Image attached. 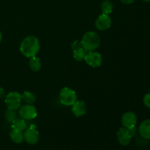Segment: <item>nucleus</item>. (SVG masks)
I'll return each instance as SVG.
<instances>
[{
	"label": "nucleus",
	"mask_w": 150,
	"mask_h": 150,
	"mask_svg": "<svg viewBox=\"0 0 150 150\" xmlns=\"http://www.w3.org/2000/svg\"><path fill=\"white\" fill-rule=\"evenodd\" d=\"M122 125L126 128H131L136 127L137 123V117L136 114L131 111H127L125 113L122 117Z\"/></svg>",
	"instance_id": "10"
},
{
	"label": "nucleus",
	"mask_w": 150,
	"mask_h": 150,
	"mask_svg": "<svg viewBox=\"0 0 150 150\" xmlns=\"http://www.w3.org/2000/svg\"><path fill=\"white\" fill-rule=\"evenodd\" d=\"M139 134L143 139H150V119H147L142 122L139 128Z\"/></svg>",
	"instance_id": "13"
},
{
	"label": "nucleus",
	"mask_w": 150,
	"mask_h": 150,
	"mask_svg": "<svg viewBox=\"0 0 150 150\" xmlns=\"http://www.w3.org/2000/svg\"><path fill=\"white\" fill-rule=\"evenodd\" d=\"M72 112L76 117H81L86 113V105L84 101L76 100L72 105Z\"/></svg>",
	"instance_id": "12"
},
{
	"label": "nucleus",
	"mask_w": 150,
	"mask_h": 150,
	"mask_svg": "<svg viewBox=\"0 0 150 150\" xmlns=\"http://www.w3.org/2000/svg\"><path fill=\"white\" fill-rule=\"evenodd\" d=\"M18 115L21 118L25 120H34L38 116V111L33 105H21L18 110Z\"/></svg>",
	"instance_id": "5"
},
{
	"label": "nucleus",
	"mask_w": 150,
	"mask_h": 150,
	"mask_svg": "<svg viewBox=\"0 0 150 150\" xmlns=\"http://www.w3.org/2000/svg\"><path fill=\"white\" fill-rule=\"evenodd\" d=\"M12 130L23 131L27 128V124L26 120L22 118H17L14 122L11 123Z\"/></svg>",
	"instance_id": "14"
},
{
	"label": "nucleus",
	"mask_w": 150,
	"mask_h": 150,
	"mask_svg": "<svg viewBox=\"0 0 150 150\" xmlns=\"http://www.w3.org/2000/svg\"><path fill=\"white\" fill-rule=\"evenodd\" d=\"M1 40H2V35H1V32H0V42H1Z\"/></svg>",
	"instance_id": "24"
},
{
	"label": "nucleus",
	"mask_w": 150,
	"mask_h": 150,
	"mask_svg": "<svg viewBox=\"0 0 150 150\" xmlns=\"http://www.w3.org/2000/svg\"><path fill=\"white\" fill-rule=\"evenodd\" d=\"M117 136L120 144L123 146H127L130 143V141L132 139V136L129 132V130L125 127H120L119 129Z\"/></svg>",
	"instance_id": "11"
},
{
	"label": "nucleus",
	"mask_w": 150,
	"mask_h": 150,
	"mask_svg": "<svg viewBox=\"0 0 150 150\" xmlns=\"http://www.w3.org/2000/svg\"><path fill=\"white\" fill-rule=\"evenodd\" d=\"M22 100L26 104L29 105H33L36 101V96L32 92L29 91H25L21 95Z\"/></svg>",
	"instance_id": "16"
},
{
	"label": "nucleus",
	"mask_w": 150,
	"mask_h": 150,
	"mask_svg": "<svg viewBox=\"0 0 150 150\" xmlns=\"http://www.w3.org/2000/svg\"><path fill=\"white\" fill-rule=\"evenodd\" d=\"M73 48V57L76 61H83L84 60L87 51L82 47L81 42L79 40H76L72 44Z\"/></svg>",
	"instance_id": "9"
},
{
	"label": "nucleus",
	"mask_w": 150,
	"mask_h": 150,
	"mask_svg": "<svg viewBox=\"0 0 150 150\" xmlns=\"http://www.w3.org/2000/svg\"><path fill=\"white\" fill-rule=\"evenodd\" d=\"M100 43V38L98 33L89 31L84 33L81 40L82 47L86 51H92L96 50Z\"/></svg>",
	"instance_id": "2"
},
{
	"label": "nucleus",
	"mask_w": 150,
	"mask_h": 150,
	"mask_svg": "<svg viewBox=\"0 0 150 150\" xmlns=\"http://www.w3.org/2000/svg\"><path fill=\"white\" fill-rule=\"evenodd\" d=\"M40 139L39 132L38 131L35 125H31L25 130L23 133V139L26 143L31 145L36 144Z\"/></svg>",
	"instance_id": "7"
},
{
	"label": "nucleus",
	"mask_w": 150,
	"mask_h": 150,
	"mask_svg": "<svg viewBox=\"0 0 150 150\" xmlns=\"http://www.w3.org/2000/svg\"><path fill=\"white\" fill-rule=\"evenodd\" d=\"M120 1H121L122 3H123V4H132V3L134 2L136 0H120Z\"/></svg>",
	"instance_id": "23"
},
{
	"label": "nucleus",
	"mask_w": 150,
	"mask_h": 150,
	"mask_svg": "<svg viewBox=\"0 0 150 150\" xmlns=\"http://www.w3.org/2000/svg\"><path fill=\"white\" fill-rule=\"evenodd\" d=\"M4 117H5V120L11 124L13 122H14L17 119V113H16V110L7 108V111H5V114H4Z\"/></svg>",
	"instance_id": "19"
},
{
	"label": "nucleus",
	"mask_w": 150,
	"mask_h": 150,
	"mask_svg": "<svg viewBox=\"0 0 150 150\" xmlns=\"http://www.w3.org/2000/svg\"><path fill=\"white\" fill-rule=\"evenodd\" d=\"M10 137L11 140L16 144H21L24 140L23 139V133L21 131H18V130H12L10 133Z\"/></svg>",
	"instance_id": "17"
},
{
	"label": "nucleus",
	"mask_w": 150,
	"mask_h": 150,
	"mask_svg": "<svg viewBox=\"0 0 150 150\" xmlns=\"http://www.w3.org/2000/svg\"><path fill=\"white\" fill-rule=\"evenodd\" d=\"M129 130V132H130V135H131L132 138L134 137L135 136H136V127H131V128H127Z\"/></svg>",
	"instance_id": "21"
},
{
	"label": "nucleus",
	"mask_w": 150,
	"mask_h": 150,
	"mask_svg": "<svg viewBox=\"0 0 150 150\" xmlns=\"http://www.w3.org/2000/svg\"><path fill=\"white\" fill-rule=\"evenodd\" d=\"M40 41L37 37L29 35L21 41L20 45V51L24 57L31 58L35 57L40 51Z\"/></svg>",
	"instance_id": "1"
},
{
	"label": "nucleus",
	"mask_w": 150,
	"mask_h": 150,
	"mask_svg": "<svg viewBox=\"0 0 150 150\" xmlns=\"http://www.w3.org/2000/svg\"><path fill=\"white\" fill-rule=\"evenodd\" d=\"M100 8L103 14L110 15L112 13L114 7H113V4L111 1H109V0H105L101 4Z\"/></svg>",
	"instance_id": "18"
},
{
	"label": "nucleus",
	"mask_w": 150,
	"mask_h": 150,
	"mask_svg": "<svg viewBox=\"0 0 150 150\" xmlns=\"http://www.w3.org/2000/svg\"><path fill=\"white\" fill-rule=\"evenodd\" d=\"M84 61L88 65L95 68L101 66L103 62V57L100 53L96 51H87L85 56Z\"/></svg>",
	"instance_id": "6"
},
{
	"label": "nucleus",
	"mask_w": 150,
	"mask_h": 150,
	"mask_svg": "<svg viewBox=\"0 0 150 150\" xmlns=\"http://www.w3.org/2000/svg\"><path fill=\"white\" fill-rule=\"evenodd\" d=\"M29 68L34 72H38L40 71L42 67V64H41V61L40 59V58L35 57H31L30 59H29Z\"/></svg>",
	"instance_id": "15"
},
{
	"label": "nucleus",
	"mask_w": 150,
	"mask_h": 150,
	"mask_svg": "<svg viewBox=\"0 0 150 150\" xmlns=\"http://www.w3.org/2000/svg\"><path fill=\"white\" fill-rule=\"evenodd\" d=\"M111 18L109 15L101 14L95 21V27L99 31H105L111 26Z\"/></svg>",
	"instance_id": "8"
},
{
	"label": "nucleus",
	"mask_w": 150,
	"mask_h": 150,
	"mask_svg": "<svg viewBox=\"0 0 150 150\" xmlns=\"http://www.w3.org/2000/svg\"><path fill=\"white\" fill-rule=\"evenodd\" d=\"M6 94H5V90H4L3 88L0 87V99H2V98H5Z\"/></svg>",
	"instance_id": "22"
},
{
	"label": "nucleus",
	"mask_w": 150,
	"mask_h": 150,
	"mask_svg": "<svg viewBox=\"0 0 150 150\" xmlns=\"http://www.w3.org/2000/svg\"><path fill=\"white\" fill-rule=\"evenodd\" d=\"M144 1H146V2H150V0H143Z\"/></svg>",
	"instance_id": "25"
},
{
	"label": "nucleus",
	"mask_w": 150,
	"mask_h": 150,
	"mask_svg": "<svg viewBox=\"0 0 150 150\" xmlns=\"http://www.w3.org/2000/svg\"><path fill=\"white\" fill-rule=\"evenodd\" d=\"M143 102L145 106L150 108V92L145 95V96L144 97Z\"/></svg>",
	"instance_id": "20"
},
{
	"label": "nucleus",
	"mask_w": 150,
	"mask_h": 150,
	"mask_svg": "<svg viewBox=\"0 0 150 150\" xmlns=\"http://www.w3.org/2000/svg\"><path fill=\"white\" fill-rule=\"evenodd\" d=\"M59 97L60 103L66 106H72L77 100L76 92L69 87L62 88L60 90Z\"/></svg>",
	"instance_id": "3"
},
{
	"label": "nucleus",
	"mask_w": 150,
	"mask_h": 150,
	"mask_svg": "<svg viewBox=\"0 0 150 150\" xmlns=\"http://www.w3.org/2000/svg\"><path fill=\"white\" fill-rule=\"evenodd\" d=\"M4 103H5L7 108L9 109H18L21 105V95L18 92H9L5 96Z\"/></svg>",
	"instance_id": "4"
}]
</instances>
